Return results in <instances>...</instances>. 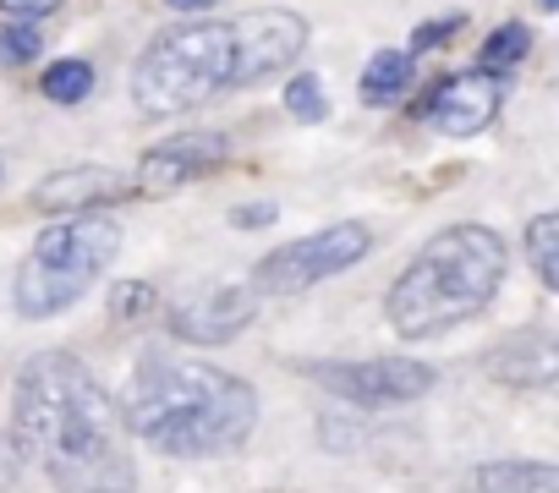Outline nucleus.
Returning <instances> with one entry per match:
<instances>
[{"instance_id":"7","label":"nucleus","mask_w":559,"mask_h":493,"mask_svg":"<svg viewBox=\"0 0 559 493\" xmlns=\"http://www.w3.org/2000/svg\"><path fill=\"white\" fill-rule=\"evenodd\" d=\"M308 45V23L297 12H252L230 28V83H269L280 72H292Z\"/></svg>"},{"instance_id":"19","label":"nucleus","mask_w":559,"mask_h":493,"mask_svg":"<svg viewBox=\"0 0 559 493\" xmlns=\"http://www.w3.org/2000/svg\"><path fill=\"white\" fill-rule=\"evenodd\" d=\"M45 50V34L34 23H12V28H0V67H34Z\"/></svg>"},{"instance_id":"17","label":"nucleus","mask_w":559,"mask_h":493,"mask_svg":"<svg viewBox=\"0 0 559 493\" xmlns=\"http://www.w3.org/2000/svg\"><path fill=\"white\" fill-rule=\"evenodd\" d=\"M526 50H532V28L504 23V28L488 34V45L477 50V72H483V77H504V72H515V61H526Z\"/></svg>"},{"instance_id":"22","label":"nucleus","mask_w":559,"mask_h":493,"mask_svg":"<svg viewBox=\"0 0 559 493\" xmlns=\"http://www.w3.org/2000/svg\"><path fill=\"white\" fill-rule=\"evenodd\" d=\"M148 308H154V291L143 280H132V286L116 291V318H132V313H148Z\"/></svg>"},{"instance_id":"4","label":"nucleus","mask_w":559,"mask_h":493,"mask_svg":"<svg viewBox=\"0 0 559 493\" xmlns=\"http://www.w3.org/2000/svg\"><path fill=\"white\" fill-rule=\"evenodd\" d=\"M121 253V225L105 214H72L50 225L28 264L17 269V313L23 318H56L67 313Z\"/></svg>"},{"instance_id":"5","label":"nucleus","mask_w":559,"mask_h":493,"mask_svg":"<svg viewBox=\"0 0 559 493\" xmlns=\"http://www.w3.org/2000/svg\"><path fill=\"white\" fill-rule=\"evenodd\" d=\"M230 88V28L225 23H181L165 28L132 72V99L143 116H187Z\"/></svg>"},{"instance_id":"27","label":"nucleus","mask_w":559,"mask_h":493,"mask_svg":"<svg viewBox=\"0 0 559 493\" xmlns=\"http://www.w3.org/2000/svg\"><path fill=\"white\" fill-rule=\"evenodd\" d=\"M537 7H543V12H554V7H559V0H537Z\"/></svg>"},{"instance_id":"2","label":"nucleus","mask_w":559,"mask_h":493,"mask_svg":"<svg viewBox=\"0 0 559 493\" xmlns=\"http://www.w3.org/2000/svg\"><path fill=\"white\" fill-rule=\"evenodd\" d=\"M121 422L159 455L203 460V455L236 449L258 428V395L225 368H209L176 351H148L132 368Z\"/></svg>"},{"instance_id":"15","label":"nucleus","mask_w":559,"mask_h":493,"mask_svg":"<svg viewBox=\"0 0 559 493\" xmlns=\"http://www.w3.org/2000/svg\"><path fill=\"white\" fill-rule=\"evenodd\" d=\"M412 83V56L406 50H379L368 67H362V99L368 105H395Z\"/></svg>"},{"instance_id":"21","label":"nucleus","mask_w":559,"mask_h":493,"mask_svg":"<svg viewBox=\"0 0 559 493\" xmlns=\"http://www.w3.org/2000/svg\"><path fill=\"white\" fill-rule=\"evenodd\" d=\"M455 28H461V17H439V23H423V28L412 34V50H417V56H423V50H439V45H444V39L455 34Z\"/></svg>"},{"instance_id":"1","label":"nucleus","mask_w":559,"mask_h":493,"mask_svg":"<svg viewBox=\"0 0 559 493\" xmlns=\"http://www.w3.org/2000/svg\"><path fill=\"white\" fill-rule=\"evenodd\" d=\"M17 449L61 493H132V449L121 406L67 351H39L17 373Z\"/></svg>"},{"instance_id":"24","label":"nucleus","mask_w":559,"mask_h":493,"mask_svg":"<svg viewBox=\"0 0 559 493\" xmlns=\"http://www.w3.org/2000/svg\"><path fill=\"white\" fill-rule=\"evenodd\" d=\"M274 219H280V208H274V203H247V208H236V214H230V225H241V230H247V225L258 230V225H274Z\"/></svg>"},{"instance_id":"16","label":"nucleus","mask_w":559,"mask_h":493,"mask_svg":"<svg viewBox=\"0 0 559 493\" xmlns=\"http://www.w3.org/2000/svg\"><path fill=\"white\" fill-rule=\"evenodd\" d=\"M526 258H532L537 280L554 291L559 286V214H532L526 219Z\"/></svg>"},{"instance_id":"20","label":"nucleus","mask_w":559,"mask_h":493,"mask_svg":"<svg viewBox=\"0 0 559 493\" xmlns=\"http://www.w3.org/2000/svg\"><path fill=\"white\" fill-rule=\"evenodd\" d=\"M286 110L297 116V121H324V83L313 77V72H297L292 83H286Z\"/></svg>"},{"instance_id":"12","label":"nucleus","mask_w":559,"mask_h":493,"mask_svg":"<svg viewBox=\"0 0 559 493\" xmlns=\"http://www.w3.org/2000/svg\"><path fill=\"white\" fill-rule=\"evenodd\" d=\"M176 335L181 340H209V346H225L230 335H241L252 324V297L247 291H214V297H198L187 308H176Z\"/></svg>"},{"instance_id":"26","label":"nucleus","mask_w":559,"mask_h":493,"mask_svg":"<svg viewBox=\"0 0 559 493\" xmlns=\"http://www.w3.org/2000/svg\"><path fill=\"white\" fill-rule=\"evenodd\" d=\"M165 7H176V12H209V7H219V0H165Z\"/></svg>"},{"instance_id":"3","label":"nucleus","mask_w":559,"mask_h":493,"mask_svg":"<svg viewBox=\"0 0 559 493\" xmlns=\"http://www.w3.org/2000/svg\"><path fill=\"white\" fill-rule=\"evenodd\" d=\"M510 269L504 236L488 225H450L428 236V246L412 258V269L390 286V324L406 340H428L439 329L466 324L483 313Z\"/></svg>"},{"instance_id":"14","label":"nucleus","mask_w":559,"mask_h":493,"mask_svg":"<svg viewBox=\"0 0 559 493\" xmlns=\"http://www.w3.org/2000/svg\"><path fill=\"white\" fill-rule=\"evenodd\" d=\"M472 493H559L548 460H488L472 477Z\"/></svg>"},{"instance_id":"9","label":"nucleus","mask_w":559,"mask_h":493,"mask_svg":"<svg viewBox=\"0 0 559 493\" xmlns=\"http://www.w3.org/2000/svg\"><path fill=\"white\" fill-rule=\"evenodd\" d=\"M219 165H225V137H219V132H176V137H165L159 148L143 154V165H138V192L159 197V192H176V187H187V181L214 176Z\"/></svg>"},{"instance_id":"25","label":"nucleus","mask_w":559,"mask_h":493,"mask_svg":"<svg viewBox=\"0 0 559 493\" xmlns=\"http://www.w3.org/2000/svg\"><path fill=\"white\" fill-rule=\"evenodd\" d=\"M12 471H17V449L0 438V488H12Z\"/></svg>"},{"instance_id":"10","label":"nucleus","mask_w":559,"mask_h":493,"mask_svg":"<svg viewBox=\"0 0 559 493\" xmlns=\"http://www.w3.org/2000/svg\"><path fill=\"white\" fill-rule=\"evenodd\" d=\"M423 121H433L444 137H472V132H483L493 116H499V88H493V77H444L428 99H423V110H417Z\"/></svg>"},{"instance_id":"11","label":"nucleus","mask_w":559,"mask_h":493,"mask_svg":"<svg viewBox=\"0 0 559 493\" xmlns=\"http://www.w3.org/2000/svg\"><path fill=\"white\" fill-rule=\"evenodd\" d=\"M116 197H127V176L110 165H67L34 187V208L45 214H94Z\"/></svg>"},{"instance_id":"23","label":"nucleus","mask_w":559,"mask_h":493,"mask_svg":"<svg viewBox=\"0 0 559 493\" xmlns=\"http://www.w3.org/2000/svg\"><path fill=\"white\" fill-rule=\"evenodd\" d=\"M56 7H61V0H0V17H12V12H17L23 23H34V17H50Z\"/></svg>"},{"instance_id":"18","label":"nucleus","mask_w":559,"mask_h":493,"mask_svg":"<svg viewBox=\"0 0 559 493\" xmlns=\"http://www.w3.org/2000/svg\"><path fill=\"white\" fill-rule=\"evenodd\" d=\"M39 88H45V99H56V105H83V99L94 94V67H88V61H56V67H45Z\"/></svg>"},{"instance_id":"6","label":"nucleus","mask_w":559,"mask_h":493,"mask_svg":"<svg viewBox=\"0 0 559 493\" xmlns=\"http://www.w3.org/2000/svg\"><path fill=\"white\" fill-rule=\"evenodd\" d=\"M368 253H373V230L362 219H341L330 230H313V236H302L292 246H280V253H269L252 269V286L263 297H297V291H308V286H319V280H330V275H341L352 264H362Z\"/></svg>"},{"instance_id":"13","label":"nucleus","mask_w":559,"mask_h":493,"mask_svg":"<svg viewBox=\"0 0 559 493\" xmlns=\"http://www.w3.org/2000/svg\"><path fill=\"white\" fill-rule=\"evenodd\" d=\"M488 373L499 384H510V389H543L559 373V351L543 335H521V340H510V346H499L488 357Z\"/></svg>"},{"instance_id":"8","label":"nucleus","mask_w":559,"mask_h":493,"mask_svg":"<svg viewBox=\"0 0 559 493\" xmlns=\"http://www.w3.org/2000/svg\"><path fill=\"white\" fill-rule=\"evenodd\" d=\"M308 378H319L330 395L357 406H401L433 389V368L412 357H379V362H313Z\"/></svg>"}]
</instances>
